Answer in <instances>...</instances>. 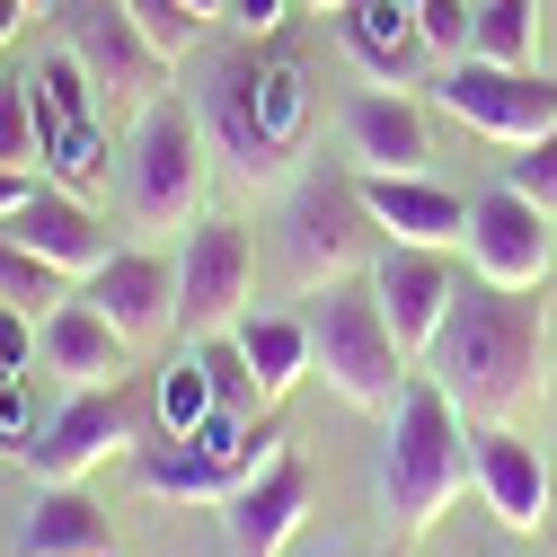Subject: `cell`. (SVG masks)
<instances>
[{
    "mask_svg": "<svg viewBox=\"0 0 557 557\" xmlns=\"http://www.w3.org/2000/svg\"><path fill=\"white\" fill-rule=\"evenodd\" d=\"M416 372H425L469 425H513V416L548 389V310H540V293H505V284H478L469 274Z\"/></svg>",
    "mask_w": 557,
    "mask_h": 557,
    "instance_id": "obj_1",
    "label": "cell"
},
{
    "mask_svg": "<svg viewBox=\"0 0 557 557\" xmlns=\"http://www.w3.org/2000/svg\"><path fill=\"white\" fill-rule=\"evenodd\" d=\"M203 133L222 143L239 186H284L310 133V89L293 53H265V36L231 45L213 62V98H203Z\"/></svg>",
    "mask_w": 557,
    "mask_h": 557,
    "instance_id": "obj_2",
    "label": "cell"
},
{
    "mask_svg": "<svg viewBox=\"0 0 557 557\" xmlns=\"http://www.w3.org/2000/svg\"><path fill=\"white\" fill-rule=\"evenodd\" d=\"M469 486H478V469H469V416L416 372L407 398L381 416V513H389L398 548L425 540Z\"/></svg>",
    "mask_w": 557,
    "mask_h": 557,
    "instance_id": "obj_3",
    "label": "cell"
},
{
    "mask_svg": "<svg viewBox=\"0 0 557 557\" xmlns=\"http://www.w3.org/2000/svg\"><path fill=\"white\" fill-rule=\"evenodd\" d=\"M310 372L363 416H389L416 381V355L398 345V327L381 319L372 284L363 274H345V284H327V301L310 310Z\"/></svg>",
    "mask_w": 557,
    "mask_h": 557,
    "instance_id": "obj_4",
    "label": "cell"
},
{
    "mask_svg": "<svg viewBox=\"0 0 557 557\" xmlns=\"http://www.w3.org/2000/svg\"><path fill=\"white\" fill-rule=\"evenodd\" d=\"M203 186H213V133H203L195 107L160 98L124 133V222L133 231H186L203 213Z\"/></svg>",
    "mask_w": 557,
    "mask_h": 557,
    "instance_id": "obj_5",
    "label": "cell"
},
{
    "mask_svg": "<svg viewBox=\"0 0 557 557\" xmlns=\"http://www.w3.org/2000/svg\"><path fill=\"white\" fill-rule=\"evenodd\" d=\"M53 27H62V53L89 72V89H98V107H107V124H143L169 89H177V62L133 27V10L124 0H53Z\"/></svg>",
    "mask_w": 557,
    "mask_h": 557,
    "instance_id": "obj_6",
    "label": "cell"
},
{
    "mask_svg": "<svg viewBox=\"0 0 557 557\" xmlns=\"http://www.w3.org/2000/svg\"><path fill=\"white\" fill-rule=\"evenodd\" d=\"M151 425H160V407L133 389V381H115V389H72V398H62L45 425L18 443V460L36 469V486H72V478H89V469L115 460V451L133 460Z\"/></svg>",
    "mask_w": 557,
    "mask_h": 557,
    "instance_id": "obj_7",
    "label": "cell"
},
{
    "mask_svg": "<svg viewBox=\"0 0 557 557\" xmlns=\"http://www.w3.org/2000/svg\"><path fill=\"white\" fill-rule=\"evenodd\" d=\"M372 248H381V222H372L355 169H319V177L293 186L284 257H293V284L301 293H327V284H345V274H363Z\"/></svg>",
    "mask_w": 557,
    "mask_h": 557,
    "instance_id": "obj_8",
    "label": "cell"
},
{
    "mask_svg": "<svg viewBox=\"0 0 557 557\" xmlns=\"http://www.w3.org/2000/svg\"><path fill=\"white\" fill-rule=\"evenodd\" d=\"M248 293H257V231L231 213H195L177 231V327H186V345L231 336L248 319Z\"/></svg>",
    "mask_w": 557,
    "mask_h": 557,
    "instance_id": "obj_9",
    "label": "cell"
},
{
    "mask_svg": "<svg viewBox=\"0 0 557 557\" xmlns=\"http://www.w3.org/2000/svg\"><path fill=\"white\" fill-rule=\"evenodd\" d=\"M434 107L469 133H486V143H540V133H557V72H531V62H443V81H434Z\"/></svg>",
    "mask_w": 557,
    "mask_h": 557,
    "instance_id": "obj_10",
    "label": "cell"
},
{
    "mask_svg": "<svg viewBox=\"0 0 557 557\" xmlns=\"http://www.w3.org/2000/svg\"><path fill=\"white\" fill-rule=\"evenodd\" d=\"M27 89H36V143H45V177H53V186H72V195H98L115 160H107V107H98L89 72H81L72 53H53Z\"/></svg>",
    "mask_w": 557,
    "mask_h": 557,
    "instance_id": "obj_11",
    "label": "cell"
},
{
    "mask_svg": "<svg viewBox=\"0 0 557 557\" xmlns=\"http://www.w3.org/2000/svg\"><path fill=\"white\" fill-rule=\"evenodd\" d=\"M469 274L478 284H505V293H540L557 274V213H540L531 195H513L505 177L469 195Z\"/></svg>",
    "mask_w": 557,
    "mask_h": 557,
    "instance_id": "obj_12",
    "label": "cell"
},
{
    "mask_svg": "<svg viewBox=\"0 0 557 557\" xmlns=\"http://www.w3.org/2000/svg\"><path fill=\"white\" fill-rule=\"evenodd\" d=\"M363 284H372V301H381V319L398 327V345L416 363H425V345L443 336V319H451V301H460V248H416V239H381L372 248V265H363Z\"/></svg>",
    "mask_w": 557,
    "mask_h": 557,
    "instance_id": "obj_13",
    "label": "cell"
},
{
    "mask_svg": "<svg viewBox=\"0 0 557 557\" xmlns=\"http://www.w3.org/2000/svg\"><path fill=\"white\" fill-rule=\"evenodd\" d=\"M469 469H478V505L496 513L513 540H531V531H548V451L531 443V434H513V425H469Z\"/></svg>",
    "mask_w": 557,
    "mask_h": 557,
    "instance_id": "obj_14",
    "label": "cell"
},
{
    "mask_svg": "<svg viewBox=\"0 0 557 557\" xmlns=\"http://www.w3.org/2000/svg\"><path fill=\"white\" fill-rule=\"evenodd\" d=\"M81 293L115 319V336L133 355L177 336V257H160V248H115L98 274H81Z\"/></svg>",
    "mask_w": 557,
    "mask_h": 557,
    "instance_id": "obj_15",
    "label": "cell"
},
{
    "mask_svg": "<svg viewBox=\"0 0 557 557\" xmlns=\"http://www.w3.org/2000/svg\"><path fill=\"white\" fill-rule=\"evenodd\" d=\"M301 522H310V469H301V451H274L248 486L222 496V540H231V557H284Z\"/></svg>",
    "mask_w": 557,
    "mask_h": 557,
    "instance_id": "obj_16",
    "label": "cell"
},
{
    "mask_svg": "<svg viewBox=\"0 0 557 557\" xmlns=\"http://www.w3.org/2000/svg\"><path fill=\"white\" fill-rule=\"evenodd\" d=\"M0 231H10L18 248H36L45 265H62V274H72V284H81V274H98L107 257H115V231H107V213H98V203L89 195H72V186H36L27 203H18V213L10 222H0Z\"/></svg>",
    "mask_w": 557,
    "mask_h": 557,
    "instance_id": "obj_17",
    "label": "cell"
},
{
    "mask_svg": "<svg viewBox=\"0 0 557 557\" xmlns=\"http://www.w3.org/2000/svg\"><path fill=\"white\" fill-rule=\"evenodd\" d=\"M36 363L72 389H115V381H133V345L115 336V319L89 293H72L62 310L36 319Z\"/></svg>",
    "mask_w": 557,
    "mask_h": 557,
    "instance_id": "obj_18",
    "label": "cell"
},
{
    "mask_svg": "<svg viewBox=\"0 0 557 557\" xmlns=\"http://www.w3.org/2000/svg\"><path fill=\"white\" fill-rule=\"evenodd\" d=\"M345 151H355L363 177H425L434 124L407 89H355L345 98Z\"/></svg>",
    "mask_w": 557,
    "mask_h": 557,
    "instance_id": "obj_19",
    "label": "cell"
},
{
    "mask_svg": "<svg viewBox=\"0 0 557 557\" xmlns=\"http://www.w3.org/2000/svg\"><path fill=\"white\" fill-rule=\"evenodd\" d=\"M345 18V62L372 81V89H416V72L434 62L425 27H416V0H355Z\"/></svg>",
    "mask_w": 557,
    "mask_h": 557,
    "instance_id": "obj_20",
    "label": "cell"
},
{
    "mask_svg": "<svg viewBox=\"0 0 557 557\" xmlns=\"http://www.w3.org/2000/svg\"><path fill=\"white\" fill-rule=\"evenodd\" d=\"M363 203H372L381 239H416V248H460L469 239V195H451L434 177H363Z\"/></svg>",
    "mask_w": 557,
    "mask_h": 557,
    "instance_id": "obj_21",
    "label": "cell"
},
{
    "mask_svg": "<svg viewBox=\"0 0 557 557\" xmlns=\"http://www.w3.org/2000/svg\"><path fill=\"white\" fill-rule=\"evenodd\" d=\"M133 486H143L151 505H222L239 469L222 451H203L195 434H143V451H133Z\"/></svg>",
    "mask_w": 557,
    "mask_h": 557,
    "instance_id": "obj_22",
    "label": "cell"
},
{
    "mask_svg": "<svg viewBox=\"0 0 557 557\" xmlns=\"http://www.w3.org/2000/svg\"><path fill=\"white\" fill-rule=\"evenodd\" d=\"M62 548H115V522L89 486H45L36 513H27V557H62Z\"/></svg>",
    "mask_w": 557,
    "mask_h": 557,
    "instance_id": "obj_23",
    "label": "cell"
},
{
    "mask_svg": "<svg viewBox=\"0 0 557 557\" xmlns=\"http://www.w3.org/2000/svg\"><path fill=\"white\" fill-rule=\"evenodd\" d=\"M231 345H239V363L257 372V389H265V407L284 398L293 381H310V319H239L231 327Z\"/></svg>",
    "mask_w": 557,
    "mask_h": 557,
    "instance_id": "obj_24",
    "label": "cell"
},
{
    "mask_svg": "<svg viewBox=\"0 0 557 557\" xmlns=\"http://www.w3.org/2000/svg\"><path fill=\"white\" fill-rule=\"evenodd\" d=\"M81 284L62 265H45L36 248H18L10 231H0V310H27V319H45V310H62Z\"/></svg>",
    "mask_w": 557,
    "mask_h": 557,
    "instance_id": "obj_25",
    "label": "cell"
},
{
    "mask_svg": "<svg viewBox=\"0 0 557 557\" xmlns=\"http://www.w3.org/2000/svg\"><path fill=\"white\" fill-rule=\"evenodd\" d=\"M151 407H160V434H203L213 425V372H203V345H186V355L160 372V389H151Z\"/></svg>",
    "mask_w": 557,
    "mask_h": 557,
    "instance_id": "obj_26",
    "label": "cell"
},
{
    "mask_svg": "<svg viewBox=\"0 0 557 557\" xmlns=\"http://www.w3.org/2000/svg\"><path fill=\"white\" fill-rule=\"evenodd\" d=\"M531 36H540V0H478L469 53L478 62H531Z\"/></svg>",
    "mask_w": 557,
    "mask_h": 557,
    "instance_id": "obj_27",
    "label": "cell"
},
{
    "mask_svg": "<svg viewBox=\"0 0 557 557\" xmlns=\"http://www.w3.org/2000/svg\"><path fill=\"white\" fill-rule=\"evenodd\" d=\"M0 169H36L45 177V143H36V89L0 81Z\"/></svg>",
    "mask_w": 557,
    "mask_h": 557,
    "instance_id": "obj_28",
    "label": "cell"
},
{
    "mask_svg": "<svg viewBox=\"0 0 557 557\" xmlns=\"http://www.w3.org/2000/svg\"><path fill=\"white\" fill-rule=\"evenodd\" d=\"M124 10H133V27H143L169 62H186V53H195V36H203V18L186 10V0H124Z\"/></svg>",
    "mask_w": 557,
    "mask_h": 557,
    "instance_id": "obj_29",
    "label": "cell"
},
{
    "mask_svg": "<svg viewBox=\"0 0 557 557\" xmlns=\"http://www.w3.org/2000/svg\"><path fill=\"white\" fill-rule=\"evenodd\" d=\"M505 186L531 195L540 213H557V133H540V143H522V151L505 160Z\"/></svg>",
    "mask_w": 557,
    "mask_h": 557,
    "instance_id": "obj_30",
    "label": "cell"
},
{
    "mask_svg": "<svg viewBox=\"0 0 557 557\" xmlns=\"http://www.w3.org/2000/svg\"><path fill=\"white\" fill-rule=\"evenodd\" d=\"M416 27H425L434 62H460L469 53V27H478V0H416Z\"/></svg>",
    "mask_w": 557,
    "mask_h": 557,
    "instance_id": "obj_31",
    "label": "cell"
},
{
    "mask_svg": "<svg viewBox=\"0 0 557 557\" xmlns=\"http://www.w3.org/2000/svg\"><path fill=\"white\" fill-rule=\"evenodd\" d=\"M0 372H36V319L0 310Z\"/></svg>",
    "mask_w": 557,
    "mask_h": 557,
    "instance_id": "obj_32",
    "label": "cell"
},
{
    "mask_svg": "<svg viewBox=\"0 0 557 557\" xmlns=\"http://www.w3.org/2000/svg\"><path fill=\"white\" fill-rule=\"evenodd\" d=\"M284 10H293V0H239V27H248V36H274Z\"/></svg>",
    "mask_w": 557,
    "mask_h": 557,
    "instance_id": "obj_33",
    "label": "cell"
},
{
    "mask_svg": "<svg viewBox=\"0 0 557 557\" xmlns=\"http://www.w3.org/2000/svg\"><path fill=\"white\" fill-rule=\"evenodd\" d=\"M36 186H45L36 169H0V222H10V213H18V203H27Z\"/></svg>",
    "mask_w": 557,
    "mask_h": 557,
    "instance_id": "obj_34",
    "label": "cell"
},
{
    "mask_svg": "<svg viewBox=\"0 0 557 557\" xmlns=\"http://www.w3.org/2000/svg\"><path fill=\"white\" fill-rule=\"evenodd\" d=\"M18 18H27V0H0V45L18 36Z\"/></svg>",
    "mask_w": 557,
    "mask_h": 557,
    "instance_id": "obj_35",
    "label": "cell"
},
{
    "mask_svg": "<svg viewBox=\"0 0 557 557\" xmlns=\"http://www.w3.org/2000/svg\"><path fill=\"white\" fill-rule=\"evenodd\" d=\"M62 557H124V548H62Z\"/></svg>",
    "mask_w": 557,
    "mask_h": 557,
    "instance_id": "obj_36",
    "label": "cell"
},
{
    "mask_svg": "<svg viewBox=\"0 0 557 557\" xmlns=\"http://www.w3.org/2000/svg\"><path fill=\"white\" fill-rule=\"evenodd\" d=\"M301 10H355V0H301Z\"/></svg>",
    "mask_w": 557,
    "mask_h": 557,
    "instance_id": "obj_37",
    "label": "cell"
},
{
    "mask_svg": "<svg viewBox=\"0 0 557 557\" xmlns=\"http://www.w3.org/2000/svg\"><path fill=\"white\" fill-rule=\"evenodd\" d=\"M186 10H195V18H213V10H222V0H186Z\"/></svg>",
    "mask_w": 557,
    "mask_h": 557,
    "instance_id": "obj_38",
    "label": "cell"
},
{
    "mask_svg": "<svg viewBox=\"0 0 557 557\" xmlns=\"http://www.w3.org/2000/svg\"><path fill=\"white\" fill-rule=\"evenodd\" d=\"M27 10H45V0H27Z\"/></svg>",
    "mask_w": 557,
    "mask_h": 557,
    "instance_id": "obj_39",
    "label": "cell"
},
{
    "mask_svg": "<svg viewBox=\"0 0 557 557\" xmlns=\"http://www.w3.org/2000/svg\"><path fill=\"white\" fill-rule=\"evenodd\" d=\"M0 451H10V434H0Z\"/></svg>",
    "mask_w": 557,
    "mask_h": 557,
    "instance_id": "obj_40",
    "label": "cell"
}]
</instances>
